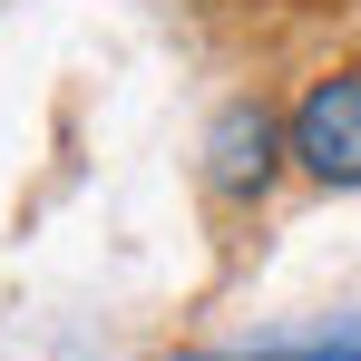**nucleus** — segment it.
Wrapping results in <instances>:
<instances>
[{"mask_svg": "<svg viewBox=\"0 0 361 361\" xmlns=\"http://www.w3.org/2000/svg\"><path fill=\"white\" fill-rule=\"evenodd\" d=\"M205 176H215V195H264V176H274V118L264 108H225L215 147H205Z\"/></svg>", "mask_w": 361, "mask_h": 361, "instance_id": "2", "label": "nucleus"}, {"mask_svg": "<svg viewBox=\"0 0 361 361\" xmlns=\"http://www.w3.org/2000/svg\"><path fill=\"white\" fill-rule=\"evenodd\" d=\"M264 361H361V342H322V352H264Z\"/></svg>", "mask_w": 361, "mask_h": 361, "instance_id": "3", "label": "nucleus"}, {"mask_svg": "<svg viewBox=\"0 0 361 361\" xmlns=\"http://www.w3.org/2000/svg\"><path fill=\"white\" fill-rule=\"evenodd\" d=\"M283 157L322 185H361V68H322L283 118Z\"/></svg>", "mask_w": 361, "mask_h": 361, "instance_id": "1", "label": "nucleus"}]
</instances>
